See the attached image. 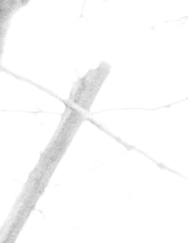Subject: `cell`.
<instances>
[{
	"label": "cell",
	"mask_w": 188,
	"mask_h": 243,
	"mask_svg": "<svg viewBox=\"0 0 188 243\" xmlns=\"http://www.w3.org/2000/svg\"><path fill=\"white\" fill-rule=\"evenodd\" d=\"M111 69L109 63L102 61L96 68L89 70L73 83L68 101L85 113H90Z\"/></svg>",
	"instance_id": "cell-1"
}]
</instances>
